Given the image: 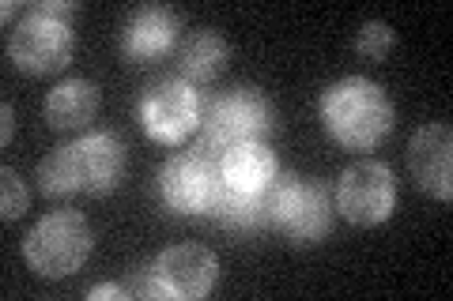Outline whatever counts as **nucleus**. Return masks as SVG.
Instances as JSON below:
<instances>
[{
  "mask_svg": "<svg viewBox=\"0 0 453 301\" xmlns=\"http://www.w3.org/2000/svg\"><path fill=\"white\" fill-rule=\"evenodd\" d=\"M276 113L268 106V98L257 87H234L219 98H211L201 113V143L196 151L204 159L219 162L226 151L250 139H265L273 132Z\"/></svg>",
  "mask_w": 453,
  "mask_h": 301,
  "instance_id": "obj_2",
  "label": "nucleus"
},
{
  "mask_svg": "<svg viewBox=\"0 0 453 301\" xmlns=\"http://www.w3.org/2000/svg\"><path fill=\"white\" fill-rule=\"evenodd\" d=\"M103 94L91 79H65L46 94V121L57 132H80L95 121Z\"/></svg>",
  "mask_w": 453,
  "mask_h": 301,
  "instance_id": "obj_14",
  "label": "nucleus"
},
{
  "mask_svg": "<svg viewBox=\"0 0 453 301\" xmlns=\"http://www.w3.org/2000/svg\"><path fill=\"white\" fill-rule=\"evenodd\" d=\"M204 102L189 79H155L140 98V121L155 143H181L201 128Z\"/></svg>",
  "mask_w": 453,
  "mask_h": 301,
  "instance_id": "obj_6",
  "label": "nucleus"
},
{
  "mask_svg": "<svg viewBox=\"0 0 453 301\" xmlns=\"http://www.w3.org/2000/svg\"><path fill=\"white\" fill-rule=\"evenodd\" d=\"M223 189L219 162L204 159L201 151L174 154L170 162L159 166V192L163 204L178 214H211L216 196Z\"/></svg>",
  "mask_w": 453,
  "mask_h": 301,
  "instance_id": "obj_8",
  "label": "nucleus"
},
{
  "mask_svg": "<svg viewBox=\"0 0 453 301\" xmlns=\"http://www.w3.org/2000/svg\"><path fill=\"white\" fill-rule=\"evenodd\" d=\"M0 113H4V132H0V139L12 143V128H16V109H12V102L0 106Z\"/></svg>",
  "mask_w": 453,
  "mask_h": 301,
  "instance_id": "obj_23",
  "label": "nucleus"
},
{
  "mask_svg": "<svg viewBox=\"0 0 453 301\" xmlns=\"http://www.w3.org/2000/svg\"><path fill=\"white\" fill-rule=\"evenodd\" d=\"M181 31V16L166 4H144L125 19L121 31V49L133 61H151V56L170 53V46L178 41Z\"/></svg>",
  "mask_w": 453,
  "mask_h": 301,
  "instance_id": "obj_12",
  "label": "nucleus"
},
{
  "mask_svg": "<svg viewBox=\"0 0 453 301\" xmlns=\"http://www.w3.org/2000/svg\"><path fill=\"white\" fill-rule=\"evenodd\" d=\"M73 159H76V174L83 192L91 196H106L125 181L129 169V151L113 132H91L73 143Z\"/></svg>",
  "mask_w": 453,
  "mask_h": 301,
  "instance_id": "obj_11",
  "label": "nucleus"
},
{
  "mask_svg": "<svg viewBox=\"0 0 453 301\" xmlns=\"http://www.w3.org/2000/svg\"><path fill=\"white\" fill-rule=\"evenodd\" d=\"M408 166H412V181L427 196L446 199L453 196V132L449 124L431 121L408 143Z\"/></svg>",
  "mask_w": 453,
  "mask_h": 301,
  "instance_id": "obj_10",
  "label": "nucleus"
},
{
  "mask_svg": "<svg viewBox=\"0 0 453 301\" xmlns=\"http://www.w3.org/2000/svg\"><path fill=\"white\" fill-rule=\"evenodd\" d=\"M396 207V181L393 169L378 159H363L348 166L336 181V211L356 226L386 222Z\"/></svg>",
  "mask_w": 453,
  "mask_h": 301,
  "instance_id": "obj_7",
  "label": "nucleus"
},
{
  "mask_svg": "<svg viewBox=\"0 0 453 301\" xmlns=\"http://www.w3.org/2000/svg\"><path fill=\"white\" fill-rule=\"evenodd\" d=\"M211 214L231 226V230H268V219H265V199L261 192L250 196V192H231L223 184L219 196H216V207H211Z\"/></svg>",
  "mask_w": 453,
  "mask_h": 301,
  "instance_id": "obj_16",
  "label": "nucleus"
},
{
  "mask_svg": "<svg viewBox=\"0 0 453 301\" xmlns=\"http://www.w3.org/2000/svg\"><path fill=\"white\" fill-rule=\"evenodd\" d=\"M280 166H276V154L265 139H250V143H238L219 159V177L231 192H250L257 196L265 192L268 184L276 181Z\"/></svg>",
  "mask_w": 453,
  "mask_h": 301,
  "instance_id": "obj_13",
  "label": "nucleus"
},
{
  "mask_svg": "<svg viewBox=\"0 0 453 301\" xmlns=\"http://www.w3.org/2000/svg\"><path fill=\"white\" fill-rule=\"evenodd\" d=\"M393 26L381 23V19H366L356 34V53L359 56H371V61H381L389 49H393Z\"/></svg>",
  "mask_w": 453,
  "mask_h": 301,
  "instance_id": "obj_19",
  "label": "nucleus"
},
{
  "mask_svg": "<svg viewBox=\"0 0 453 301\" xmlns=\"http://www.w3.org/2000/svg\"><path fill=\"white\" fill-rule=\"evenodd\" d=\"M88 297H91V301H103V297H121V301H129V290H125V286H113V282H103V286H91Z\"/></svg>",
  "mask_w": 453,
  "mask_h": 301,
  "instance_id": "obj_22",
  "label": "nucleus"
},
{
  "mask_svg": "<svg viewBox=\"0 0 453 301\" xmlns=\"http://www.w3.org/2000/svg\"><path fill=\"white\" fill-rule=\"evenodd\" d=\"M265 219L273 230H283L295 245H314L333 230V196L321 181H306L299 174H276V181L261 192Z\"/></svg>",
  "mask_w": 453,
  "mask_h": 301,
  "instance_id": "obj_3",
  "label": "nucleus"
},
{
  "mask_svg": "<svg viewBox=\"0 0 453 301\" xmlns=\"http://www.w3.org/2000/svg\"><path fill=\"white\" fill-rule=\"evenodd\" d=\"M226 56H231V46L223 41L219 31H211V26H201V31H193L186 38V46H181V76H186L193 87L196 83H211L226 68Z\"/></svg>",
  "mask_w": 453,
  "mask_h": 301,
  "instance_id": "obj_15",
  "label": "nucleus"
},
{
  "mask_svg": "<svg viewBox=\"0 0 453 301\" xmlns=\"http://www.w3.org/2000/svg\"><path fill=\"white\" fill-rule=\"evenodd\" d=\"M38 189L46 196H76V192H83L73 147H57L53 154H46V159L38 162Z\"/></svg>",
  "mask_w": 453,
  "mask_h": 301,
  "instance_id": "obj_17",
  "label": "nucleus"
},
{
  "mask_svg": "<svg viewBox=\"0 0 453 301\" xmlns=\"http://www.w3.org/2000/svg\"><path fill=\"white\" fill-rule=\"evenodd\" d=\"M73 49H76L73 23L53 19L38 8H27V16L12 26V34H8L12 64L31 71V76H53V71L68 68Z\"/></svg>",
  "mask_w": 453,
  "mask_h": 301,
  "instance_id": "obj_5",
  "label": "nucleus"
},
{
  "mask_svg": "<svg viewBox=\"0 0 453 301\" xmlns=\"http://www.w3.org/2000/svg\"><path fill=\"white\" fill-rule=\"evenodd\" d=\"M95 234L80 211H50L27 230L23 260L42 279H65L88 264Z\"/></svg>",
  "mask_w": 453,
  "mask_h": 301,
  "instance_id": "obj_4",
  "label": "nucleus"
},
{
  "mask_svg": "<svg viewBox=\"0 0 453 301\" xmlns=\"http://www.w3.org/2000/svg\"><path fill=\"white\" fill-rule=\"evenodd\" d=\"M31 8L46 11V16H53V19H65V23H73V16H76V4H65V0H38V4H31Z\"/></svg>",
  "mask_w": 453,
  "mask_h": 301,
  "instance_id": "obj_21",
  "label": "nucleus"
},
{
  "mask_svg": "<svg viewBox=\"0 0 453 301\" xmlns=\"http://www.w3.org/2000/svg\"><path fill=\"white\" fill-rule=\"evenodd\" d=\"M325 132L351 151H371L393 132V102L366 76H344L321 94Z\"/></svg>",
  "mask_w": 453,
  "mask_h": 301,
  "instance_id": "obj_1",
  "label": "nucleus"
},
{
  "mask_svg": "<svg viewBox=\"0 0 453 301\" xmlns=\"http://www.w3.org/2000/svg\"><path fill=\"white\" fill-rule=\"evenodd\" d=\"M155 271V282H159L163 297H174V301H201L216 290V279H219V260L211 256L204 245H170L151 260Z\"/></svg>",
  "mask_w": 453,
  "mask_h": 301,
  "instance_id": "obj_9",
  "label": "nucleus"
},
{
  "mask_svg": "<svg viewBox=\"0 0 453 301\" xmlns=\"http://www.w3.org/2000/svg\"><path fill=\"white\" fill-rule=\"evenodd\" d=\"M125 290H129V297H163L159 282H155V271H151V264H148V267H136V271H129V282H125Z\"/></svg>",
  "mask_w": 453,
  "mask_h": 301,
  "instance_id": "obj_20",
  "label": "nucleus"
},
{
  "mask_svg": "<svg viewBox=\"0 0 453 301\" xmlns=\"http://www.w3.org/2000/svg\"><path fill=\"white\" fill-rule=\"evenodd\" d=\"M31 204V192H27V184L19 181V174L12 166L0 169V219L4 222H16L19 214L27 211Z\"/></svg>",
  "mask_w": 453,
  "mask_h": 301,
  "instance_id": "obj_18",
  "label": "nucleus"
}]
</instances>
